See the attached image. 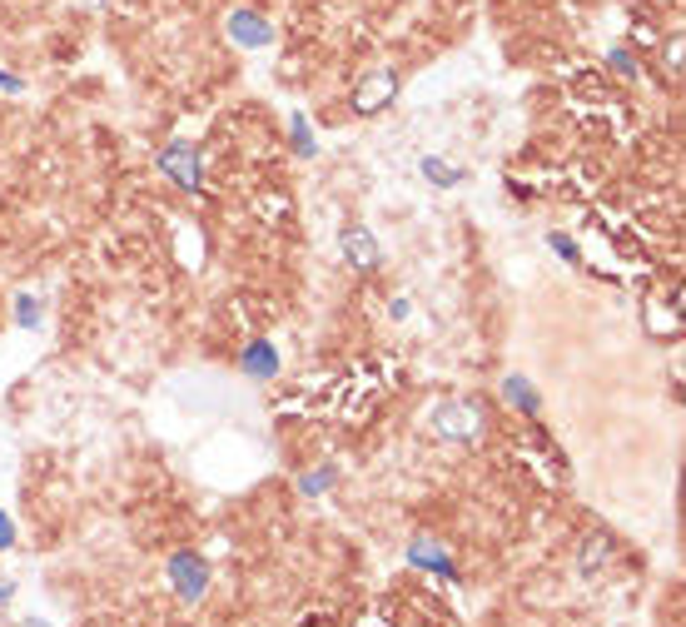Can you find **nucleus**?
<instances>
[{
  "label": "nucleus",
  "mask_w": 686,
  "mask_h": 627,
  "mask_svg": "<svg viewBox=\"0 0 686 627\" xmlns=\"http://www.w3.org/2000/svg\"><path fill=\"white\" fill-rule=\"evenodd\" d=\"M393 95H398V75H393V70H374V75L353 90V110H359V115H378Z\"/></svg>",
  "instance_id": "nucleus-4"
},
{
  "label": "nucleus",
  "mask_w": 686,
  "mask_h": 627,
  "mask_svg": "<svg viewBox=\"0 0 686 627\" xmlns=\"http://www.w3.org/2000/svg\"><path fill=\"white\" fill-rule=\"evenodd\" d=\"M611 552V533H592V538L582 543V552H577V563H582V573H592V567H602V558Z\"/></svg>",
  "instance_id": "nucleus-10"
},
{
  "label": "nucleus",
  "mask_w": 686,
  "mask_h": 627,
  "mask_svg": "<svg viewBox=\"0 0 686 627\" xmlns=\"http://www.w3.org/2000/svg\"><path fill=\"white\" fill-rule=\"evenodd\" d=\"M229 36H234V45L259 51V45H269V40H274V26H269L259 11H234V15H229Z\"/></svg>",
  "instance_id": "nucleus-5"
},
{
  "label": "nucleus",
  "mask_w": 686,
  "mask_h": 627,
  "mask_svg": "<svg viewBox=\"0 0 686 627\" xmlns=\"http://www.w3.org/2000/svg\"><path fill=\"white\" fill-rule=\"evenodd\" d=\"M483 428H487L483 409H477V403H462V399L443 403V409L433 414V433L443 443H477L483 439Z\"/></svg>",
  "instance_id": "nucleus-1"
},
{
  "label": "nucleus",
  "mask_w": 686,
  "mask_h": 627,
  "mask_svg": "<svg viewBox=\"0 0 686 627\" xmlns=\"http://www.w3.org/2000/svg\"><path fill=\"white\" fill-rule=\"evenodd\" d=\"M244 374L249 378H274L279 374V349L274 344H249V349H244Z\"/></svg>",
  "instance_id": "nucleus-8"
},
{
  "label": "nucleus",
  "mask_w": 686,
  "mask_h": 627,
  "mask_svg": "<svg viewBox=\"0 0 686 627\" xmlns=\"http://www.w3.org/2000/svg\"><path fill=\"white\" fill-rule=\"evenodd\" d=\"M611 70H622V75H636V60H632V55H622V51H611Z\"/></svg>",
  "instance_id": "nucleus-17"
},
{
  "label": "nucleus",
  "mask_w": 686,
  "mask_h": 627,
  "mask_svg": "<svg viewBox=\"0 0 686 627\" xmlns=\"http://www.w3.org/2000/svg\"><path fill=\"white\" fill-rule=\"evenodd\" d=\"M170 577H175L179 598L200 602L204 588H209V563H204L200 552H175V558H170Z\"/></svg>",
  "instance_id": "nucleus-3"
},
{
  "label": "nucleus",
  "mask_w": 686,
  "mask_h": 627,
  "mask_svg": "<svg viewBox=\"0 0 686 627\" xmlns=\"http://www.w3.org/2000/svg\"><path fill=\"white\" fill-rule=\"evenodd\" d=\"M334 478H338V468L328 464V468H319V473H304V483H299V488H304V493H309V498H313V493H324L328 483H334Z\"/></svg>",
  "instance_id": "nucleus-12"
},
{
  "label": "nucleus",
  "mask_w": 686,
  "mask_h": 627,
  "mask_svg": "<svg viewBox=\"0 0 686 627\" xmlns=\"http://www.w3.org/2000/svg\"><path fill=\"white\" fill-rule=\"evenodd\" d=\"M661 55H666V65H672V70H682V36L666 40V51H661Z\"/></svg>",
  "instance_id": "nucleus-16"
},
{
  "label": "nucleus",
  "mask_w": 686,
  "mask_h": 627,
  "mask_svg": "<svg viewBox=\"0 0 686 627\" xmlns=\"http://www.w3.org/2000/svg\"><path fill=\"white\" fill-rule=\"evenodd\" d=\"M5 598H11V583H0V602H5Z\"/></svg>",
  "instance_id": "nucleus-20"
},
{
  "label": "nucleus",
  "mask_w": 686,
  "mask_h": 627,
  "mask_svg": "<svg viewBox=\"0 0 686 627\" xmlns=\"http://www.w3.org/2000/svg\"><path fill=\"white\" fill-rule=\"evenodd\" d=\"M423 179H433V185H462V170H453L448 160H433V155H428V160H423Z\"/></svg>",
  "instance_id": "nucleus-11"
},
{
  "label": "nucleus",
  "mask_w": 686,
  "mask_h": 627,
  "mask_svg": "<svg viewBox=\"0 0 686 627\" xmlns=\"http://www.w3.org/2000/svg\"><path fill=\"white\" fill-rule=\"evenodd\" d=\"M11 543H15V533H11V523L0 518V548H11Z\"/></svg>",
  "instance_id": "nucleus-19"
},
{
  "label": "nucleus",
  "mask_w": 686,
  "mask_h": 627,
  "mask_svg": "<svg viewBox=\"0 0 686 627\" xmlns=\"http://www.w3.org/2000/svg\"><path fill=\"white\" fill-rule=\"evenodd\" d=\"M15 314H20V324H26V329H35V319H40V304H35V299H15Z\"/></svg>",
  "instance_id": "nucleus-13"
},
{
  "label": "nucleus",
  "mask_w": 686,
  "mask_h": 627,
  "mask_svg": "<svg viewBox=\"0 0 686 627\" xmlns=\"http://www.w3.org/2000/svg\"><path fill=\"white\" fill-rule=\"evenodd\" d=\"M502 399H512V403H517V409H523V414H537V409H542V399H537V389H532V384H527L523 374H508V378H502Z\"/></svg>",
  "instance_id": "nucleus-9"
},
{
  "label": "nucleus",
  "mask_w": 686,
  "mask_h": 627,
  "mask_svg": "<svg viewBox=\"0 0 686 627\" xmlns=\"http://www.w3.org/2000/svg\"><path fill=\"white\" fill-rule=\"evenodd\" d=\"M343 254H349V264H359V269H378V259H383L378 239L368 234L363 225H349V229H343Z\"/></svg>",
  "instance_id": "nucleus-6"
},
{
  "label": "nucleus",
  "mask_w": 686,
  "mask_h": 627,
  "mask_svg": "<svg viewBox=\"0 0 686 627\" xmlns=\"http://www.w3.org/2000/svg\"><path fill=\"white\" fill-rule=\"evenodd\" d=\"M288 125H294V150H299V155H309L313 145H309V130H304V120H299V115H294Z\"/></svg>",
  "instance_id": "nucleus-14"
},
{
  "label": "nucleus",
  "mask_w": 686,
  "mask_h": 627,
  "mask_svg": "<svg viewBox=\"0 0 686 627\" xmlns=\"http://www.w3.org/2000/svg\"><path fill=\"white\" fill-rule=\"evenodd\" d=\"M0 90H11V95H15V90H26V85H20L15 75H5V70H0Z\"/></svg>",
  "instance_id": "nucleus-18"
},
{
  "label": "nucleus",
  "mask_w": 686,
  "mask_h": 627,
  "mask_svg": "<svg viewBox=\"0 0 686 627\" xmlns=\"http://www.w3.org/2000/svg\"><path fill=\"white\" fill-rule=\"evenodd\" d=\"M408 563H413V567H433V573L453 577V567H448V552H443V543H433V538H413V548H408Z\"/></svg>",
  "instance_id": "nucleus-7"
},
{
  "label": "nucleus",
  "mask_w": 686,
  "mask_h": 627,
  "mask_svg": "<svg viewBox=\"0 0 686 627\" xmlns=\"http://www.w3.org/2000/svg\"><path fill=\"white\" fill-rule=\"evenodd\" d=\"M552 244H557V254H562L567 264H577V244H572L567 234H552Z\"/></svg>",
  "instance_id": "nucleus-15"
},
{
  "label": "nucleus",
  "mask_w": 686,
  "mask_h": 627,
  "mask_svg": "<svg viewBox=\"0 0 686 627\" xmlns=\"http://www.w3.org/2000/svg\"><path fill=\"white\" fill-rule=\"evenodd\" d=\"M160 170L175 179V185H185V189H200L204 185L200 150H194V145H185V139H175V145H164V150H160Z\"/></svg>",
  "instance_id": "nucleus-2"
}]
</instances>
